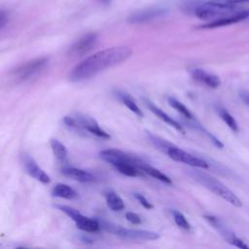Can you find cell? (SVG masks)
I'll use <instances>...</instances> for the list:
<instances>
[{
	"instance_id": "obj_11",
	"label": "cell",
	"mask_w": 249,
	"mask_h": 249,
	"mask_svg": "<svg viewBox=\"0 0 249 249\" xmlns=\"http://www.w3.org/2000/svg\"><path fill=\"white\" fill-rule=\"evenodd\" d=\"M97 34L94 32L87 33L78 39L70 48L69 55L70 56H82L89 53L96 44Z\"/></svg>"
},
{
	"instance_id": "obj_19",
	"label": "cell",
	"mask_w": 249,
	"mask_h": 249,
	"mask_svg": "<svg viewBox=\"0 0 249 249\" xmlns=\"http://www.w3.org/2000/svg\"><path fill=\"white\" fill-rule=\"evenodd\" d=\"M105 199L107 206L113 211H121L124 208L123 199L113 191H108L105 193Z\"/></svg>"
},
{
	"instance_id": "obj_18",
	"label": "cell",
	"mask_w": 249,
	"mask_h": 249,
	"mask_svg": "<svg viewBox=\"0 0 249 249\" xmlns=\"http://www.w3.org/2000/svg\"><path fill=\"white\" fill-rule=\"evenodd\" d=\"M53 196L60 197V198H66V199H72L77 196V193L74 189H72L70 186L66 184H56L53 191H52Z\"/></svg>"
},
{
	"instance_id": "obj_17",
	"label": "cell",
	"mask_w": 249,
	"mask_h": 249,
	"mask_svg": "<svg viewBox=\"0 0 249 249\" xmlns=\"http://www.w3.org/2000/svg\"><path fill=\"white\" fill-rule=\"evenodd\" d=\"M61 173L71 179L82 183H89L94 181V176L86 170L75 168V167H64L61 169Z\"/></svg>"
},
{
	"instance_id": "obj_8",
	"label": "cell",
	"mask_w": 249,
	"mask_h": 249,
	"mask_svg": "<svg viewBox=\"0 0 249 249\" xmlns=\"http://www.w3.org/2000/svg\"><path fill=\"white\" fill-rule=\"evenodd\" d=\"M99 156L101 159H103L105 161L109 162L112 165H115L117 163H129L137 168H141V166L146 163L141 159L130 155L128 153H125L121 150L117 149H106L99 153ZM141 170V169H140Z\"/></svg>"
},
{
	"instance_id": "obj_30",
	"label": "cell",
	"mask_w": 249,
	"mask_h": 249,
	"mask_svg": "<svg viewBox=\"0 0 249 249\" xmlns=\"http://www.w3.org/2000/svg\"><path fill=\"white\" fill-rule=\"evenodd\" d=\"M6 14L4 11H1V14H0V27L3 28L5 23H6Z\"/></svg>"
},
{
	"instance_id": "obj_12",
	"label": "cell",
	"mask_w": 249,
	"mask_h": 249,
	"mask_svg": "<svg viewBox=\"0 0 249 249\" xmlns=\"http://www.w3.org/2000/svg\"><path fill=\"white\" fill-rule=\"evenodd\" d=\"M167 12H168L167 9L162 7L147 8V9L136 11L130 14L129 17L127 18V21L130 23H143V22H147L155 18H158L160 17H162Z\"/></svg>"
},
{
	"instance_id": "obj_5",
	"label": "cell",
	"mask_w": 249,
	"mask_h": 249,
	"mask_svg": "<svg viewBox=\"0 0 249 249\" xmlns=\"http://www.w3.org/2000/svg\"><path fill=\"white\" fill-rule=\"evenodd\" d=\"M48 62H49V57H46V56L33 58L14 68L10 72V77L16 83H21V82L27 81L35 77L36 75H38L40 72H42L48 65Z\"/></svg>"
},
{
	"instance_id": "obj_1",
	"label": "cell",
	"mask_w": 249,
	"mask_h": 249,
	"mask_svg": "<svg viewBox=\"0 0 249 249\" xmlns=\"http://www.w3.org/2000/svg\"><path fill=\"white\" fill-rule=\"evenodd\" d=\"M132 54L128 47H113L99 51L78 63L70 72L71 82H81L125 61Z\"/></svg>"
},
{
	"instance_id": "obj_7",
	"label": "cell",
	"mask_w": 249,
	"mask_h": 249,
	"mask_svg": "<svg viewBox=\"0 0 249 249\" xmlns=\"http://www.w3.org/2000/svg\"><path fill=\"white\" fill-rule=\"evenodd\" d=\"M57 208L65 213L69 218H71L75 222L76 227L81 231L86 232H96L101 228L100 222L83 215L73 207L67 205H57Z\"/></svg>"
},
{
	"instance_id": "obj_24",
	"label": "cell",
	"mask_w": 249,
	"mask_h": 249,
	"mask_svg": "<svg viewBox=\"0 0 249 249\" xmlns=\"http://www.w3.org/2000/svg\"><path fill=\"white\" fill-rule=\"evenodd\" d=\"M120 173L129 176V177H135L137 175H139V171L140 169L137 168L136 166L129 164V163H117L115 165H113Z\"/></svg>"
},
{
	"instance_id": "obj_29",
	"label": "cell",
	"mask_w": 249,
	"mask_h": 249,
	"mask_svg": "<svg viewBox=\"0 0 249 249\" xmlns=\"http://www.w3.org/2000/svg\"><path fill=\"white\" fill-rule=\"evenodd\" d=\"M240 97L243 100L244 103H246L247 105H249V92L247 91H241L240 92Z\"/></svg>"
},
{
	"instance_id": "obj_20",
	"label": "cell",
	"mask_w": 249,
	"mask_h": 249,
	"mask_svg": "<svg viewBox=\"0 0 249 249\" xmlns=\"http://www.w3.org/2000/svg\"><path fill=\"white\" fill-rule=\"evenodd\" d=\"M117 95H118V97H119V99L121 100V102L123 103V104H124L131 112H133L137 117H143L144 115H143V112L141 111V109L138 107V105L135 103V101L133 100V98L129 95V94H127V93H125V92H121V91H119L118 93H117Z\"/></svg>"
},
{
	"instance_id": "obj_21",
	"label": "cell",
	"mask_w": 249,
	"mask_h": 249,
	"mask_svg": "<svg viewBox=\"0 0 249 249\" xmlns=\"http://www.w3.org/2000/svg\"><path fill=\"white\" fill-rule=\"evenodd\" d=\"M140 169H141L144 173H146V174H148V175H150V176H152V177H154V178H156V179H158V180H160V181H161V182H163V183H166V184H171V183H172L171 179H170L168 176H166L165 174H163L162 172H160L159 169H157V168H155V167L149 165L147 162L144 163V164L141 166Z\"/></svg>"
},
{
	"instance_id": "obj_26",
	"label": "cell",
	"mask_w": 249,
	"mask_h": 249,
	"mask_svg": "<svg viewBox=\"0 0 249 249\" xmlns=\"http://www.w3.org/2000/svg\"><path fill=\"white\" fill-rule=\"evenodd\" d=\"M172 216H173V219H174V222L176 223V225L185 230V231H190L191 230V225L190 223L188 222V220L186 219V217L179 211L177 210H172Z\"/></svg>"
},
{
	"instance_id": "obj_31",
	"label": "cell",
	"mask_w": 249,
	"mask_h": 249,
	"mask_svg": "<svg viewBox=\"0 0 249 249\" xmlns=\"http://www.w3.org/2000/svg\"><path fill=\"white\" fill-rule=\"evenodd\" d=\"M231 2L235 3V4H240V3H246L249 2V0H231Z\"/></svg>"
},
{
	"instance_id": "obj_23",
	"label": "cell",
	"mask_w": 249,
	"mask_h": 249,
	"mask_svg": "<svg viewBox=\"0 0 249 249\" xmlns=\"http://www.w3.org/2000/svg\"><path fill=\"white\" fill-rule=\"evenodd\" d=\"M167 102L172 108H174L176 111H178L181 115H183L187 119H190V120L193 119V114L190 112V110L183 103H181L179 100H177L176 98L168 97Z\"/></svg>"
},
{
	"instance_id": "obj_3",
	"label": "cell",
	"mask_w": 249,
	"mask_h": 249,
	"mask_svg": "<svg viewBox=\"0 0 249 249\" xmlns=\"http://www.w3.org/2000/svg\"><path fill=\"white\" fill-rule=\"evenodd\" d=\"M236 5L231 0H210L197 6L195 14L200 19L212 21L236 13Z\"/></svg>"
},
{
	"instance_id": "obj_4",
	"label": "cell",
	"mask_w": 249,
	"mask_h": 249,
	"mask_svg": "<svg viewBox=\"0 0 249 249\" xmlns=\"http://www.w3.org/2000/svg\"><path fill=\"white\" fill-rule=\"evenodd\" d=\"M100 226L106 231L119 236L123 239L127 240H137V241H149V240H157L160 238V234L155 231H145V230H135V229H126L121 227L120 225L101 222Z\"/></svg>"
},
{
	"instance_id": "obj_15",
	"label": "cell",
	"mask_w": 249,
	"mask_h": 249,
	"mask_svg": "<svg viewBox=\"0 0 249 249\" xmlns=\"http://www.w3.org/2000/svg\"><path fill=\"white\" fill-rule=\"evenodd\" d=\"M190 74L193 79H195L200 83H203L204 85H206L209 88L216 89L221 85V80L218 76H216L214 74L207 73L203 69L194 68L190 71Z\"/></svg>"
},
{
	"instance_id": "obj_25",
	"label": "cell",
	"mask_w": 249,
	"mask_h": 249,
	"mask_svg": "<svg viewBox=\"0 0 249 249\" xmlns=\"http://www.w3.org/2000/svg\"><path fill=\"white\" fill-rule=\"evenodd\" d=\"M218 113L221 117V119L226 123V124L234 132H237L238 131V124L236 123V121L234 120V118L225 109L223 108H220L218 110Z\"/></svg>"
},
{
	"instance_id": "obj_10",
	"label": "cell",
	"mask_w": 249,
	"mask_h": 249,
	"mask_svg": "<svg viewBox=\"0 0 249 249\" xmlns=\"http://www.w3.org/2000/svg\"><path fill=\"white\" fill-rule=\"evenodd\" d=\"M204 218L208 221V223L213 227L215 228L219 232L220 234L224 237V239L233 245V246H236L238 248H242V249H249V246L247 244L244 243V241H242L239 237H237L232 231H231L229 229H227L223 223L216 217L214 216H204Z\"/></svg>"
},
{
	"instance_id": "obj_27",
	"label": "cell",
	"mask_w": 249,
	"mask_h": 249,
	"mask_svg": "<svg viewBox=\"0 0 249 249\" xmlns=\"http://www.w3.org/2000/svg\"><path fill=\"white\" fill-rule=\"evenodd\" d=\"M133 196H134V197L139 201V203H140L144 208H146V209H152V208H154L153 204H152L151 202H149L148 199H147L143 195L138 194V193H134Z\"/></svg>"
},
{
	"instance_id": "obj_6",
	"label": "cell",
	"mask_w": 249,
	"mask_h": 249,
	"mask_svg": "<svg viewBox=\"0 0 249 249\" xmlns=\"http://www.w3.org/2000/svg\"><path fill=\"white\" fill-rule=\"evenodd\" d=\"M63 122L68 126L85 129L97 137L110 138V135L105 130H103L93 119L89 116L80 114L77 116H66L63 119Z\"/></svg>"
},
{
	"instance_id": "obj_16",
	"label": "cell",
	"mask_w": 249,
	"mask_h": 249,
	"mask_svg": "<svg viewBox=\"0 0 249 249\" xmlns=\"http://www.w3.org/2000/svg\"><path fill=\"white\" fill-rule=\"evenodd\" d=\"M144 100V103L145 105L148 107V109L153 113L155 114L159 119H160L161 121H163L165 124H167L168 125L172 126L173 128H175L176 130L184 133L185 132V129L183 128V126L178 123L176 122L174 119H172L169 115H167L165 112H163L161 109H160L158 106H156L154 103H152L149 99H146V98H143Z\"/></svg>"
},
{
	"instance_id": "obj_28",
	"label": "cell",
	"mask_w": 249,
	"mask_h": 249,
	"mask_svg": "<svg viewBox=\"0 0 249 249\" xmlns=\"http://www.w3.org/2000/svg\"><path fill=\"white\" fill-rule=\"evenodd\" d=\"M125 219L133 225H139V224L142 223L141 217L137 213H134V212H126L125 213Z\"/></svg>"
},
{
	"instance_id": "obj_2",
	"label": "cell",
	"mask_w": 249,
	"mask_h": 249,
	"mask_svg": "<svg viewBox=\"0 0 249 249\" xmlns=\"http://www.w3.org/2000/svg\"><path fill=\"white\" fill-rule=\"evenodd\" d=\"M187 173L189 174V176L194 178L200 185L204 186L206 189H208L215 195L219 196L220 197L224 198L233 206H236V207L242 206V201L240 200V198L237 197V196H235L234 193H232L229 188H227L222 182L215 179L214 177L195 169H189L187 170Z\"/></svg>"
},
{
	"instance_id": "obj_14",
	"label": "cell",
	"mask_w": 249,
	"mask_h": 249,
	"mask_svg": "<svg viewBox=\"0 0 249 249\" xmlns=\"http://www.w3.org/2000/svg\"><path fill=\"white\" fill-rule=\"evenodd\" d=\"M248 18H249V10H238L236 13H234L231 16L209 21V22L201 25L200 28H216V27L226 26V25H230L232 23L242 21Z\"/></svg>"
},
{
	"instance_id": "obj_9",
	"label": "cell",
	"mask_w": 249,
	"mask_h": 249,
	"mask_svg": "<svg viewBox=\"0 0 249 249\" xmlns=\"http://www.w3.org/2000/svg\"><path fill=\"white\" fill-rule=\"evenodd\" d=\"M166 154L170 159H172L175 161L178 162H183L186 163L192 167H196V168H208V163L199 158H196L193 156L192 154L180 149L179 147L173 145L170 143L166 149L163 152Z\"/></svg>"
},
{
	"instance_id": "obj_13",
	"label": "cell",
	"mask_w": 249,
	"mask_h": 249,
	"mask_svg": "<svg viewBox=\"0 0 249 249\" xmlns=\"http://www.w3.org/2000/svg\"><path fill=\"white\" fill-rule=\"evenodd\" d=\"M22 163L24 166L25 171L37 181L43 184H49L51 179L50 176L37 164L34 159L28 155H23L22 157Z\"/></svg>"
},
{
	"instance_id": "obj_22",
	"label": "cell",
	"mask_w": 249,
	"mask_h": 249,
	"mask_svg": "<svg viewBox=\"0 0 249 249\" xmlns=\"http://www.w3.org/2000/svg\"><path fill=\"white\" fill-rule=\"evenodd\" d=\"M50 144H51L52 151H53V155L55 156L56 159H58V160L66 159L67 149L60 141H58L55 138H52L50 140Z\"/></svg>"
}]
</instances>
